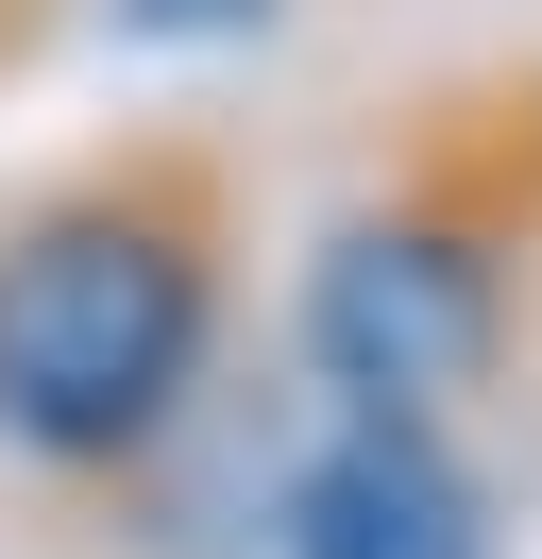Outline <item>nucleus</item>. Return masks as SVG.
Masks as SVG:
<instances>
[{"label":"nucleus","mask_w":542,"mask_h":559,"mask_svg":"<svg viewBox=\"0 0 542 559\" xmlns=\"http://www.w3.org/2000/svg\"><path fill=\"white\" fill-rule=\"evenodd\" d=\"M221 340V170L203 153H102L0 221V441L102 475L203 390Z\"/></svg>","instance_id":"f257e3e1"},{"label":"nucleus","mask_w":542,"mask_h":559,"mask_svg":"<svg viewBox=\"0 0 542 559\" xmlns=\"http://www.w3.org/2000/svg\"><path fill=\"white\" fill-rule=\"evenodd\" d=\"M492 356H508V238L390 187L305 254V373L339 390V424H440Z\"/></svg>","instance_id":"f03ea898"},{"label":"nucleus","mask_w":542,"mask_h":559,"mask_svg":"<svg viewBox=\"0 0 542 559\" xmlns=\"http://www.w3.org/2000/svg\"><path fill=\"white\" fill-rule=\"evenodd\" d=\"M271 559H492V491L440 424H339L288 475Z\"/></svg>","instance_id":"7ed1b4c3"},{"label":"nucleus","mask_w":542,"mask_h":559,"mask_svg":"<svg viewBox=\"0 0 542 559\" xmlns=\"http://www.w3.org/2000/svg\"><path fill=\"white\" fill-rule=\"evenodd\" d=\"M221 17H271V0H119V35H221Z\"/></svg>","instance_id":"20e7f679"}]
</instances>
